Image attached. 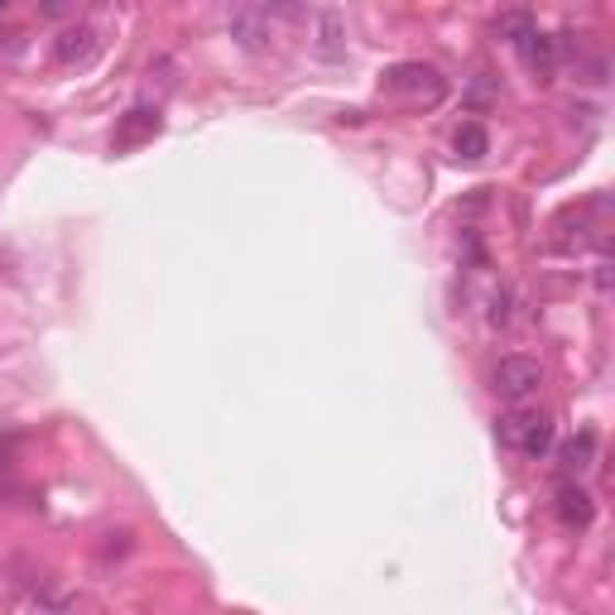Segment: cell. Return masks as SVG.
<instances>
[{"instance_id": "6da1fadb", "label": "cell", "mask_w": 615, "mask_h": 615, "mask_svg": "<svg viewBox=\"0 0 615 615\" xmlns=\"http://www.w3.org/2000/svg\"><path fill=\"white\" fill-rule=\"evenodd\" d=\"M501 442L525 457H543L553 448V418L548 414H534V409H515L501 418Z\"/></svg>"}, {"instance_id": "7a4b0ae2", "label": "cell", "mask_w": 615, "mask_h": 615, "mask_svg": "<svg viewBox=\"0 0 615 615\" xmlns=\"http://www.w3.org/2000/svg\"><path fill=\"white\" fill-rule=\"evenodd\" d=\"M385 87L409 101H428V107L442 101V91H448V83H442V73L433 63H395V68H385Z\"/></svg>"}, {"instance_id": "3957f363", "label": "cell", "mask_w": 615, "mask_h": 615, "mask_svg": "<svg viewBox=\"0 0 615 615\" xmlns=\"http://www.w3.org/2000/svg\"><path fill=\"white\" fill-rule=\"evenodd\" d=\"M539 385H543V365L534 356H505L495 365V395L509 404H525L529 395H539Z\"/></svg>"}, {"instance_id": "277c9868", "label": "cell", "mask_w": 615, "mask_h": 615, "mask_svg": "<svg viewBox=\"0 0 615 615\" xmlns=\"http://www.w3.org/2000/svg\"><path fill=\"white\" fill-rule=\"evenodd\" d=\"M227 30L241 48H251V54H260V48H270V10L265 6H231L227 10Z\"/></svg>"}, {"instance_id": "5b68a950", "label": "cell", "mask_w": 615, "mask_h": 615, "mask_svg": "<svg viewBox=\"0 0 615 615\" xmlns=\"http://www.w3.org/2000/svg\"><path fill=\"white\" fill-rule=\"evenodd\" d=\"M160 130H164L160 107H130V111L121 116V125H116V150H140V145H150Z\"/></svg>"}, {"instance_id": "8992f818", "label": "cell", "mask_w": 615, "mask_h": 615, "mask_svg": "<svg viewBox=\"0 0 615 615\" xmlns=\"http://www.w3.org/2000/svg\"><path fill=\"white\" fill-rule=\"evenodd\" d=\"M97 48H101L97 24H68V30L54 39V54H58V63H68V68H73V63H77V68L91 63V58H97Z\"/></svg>"}, {"instance_id": "52a82bcc", "label": "cell", "mask_w": 615, "mask_h": 615, "mask_svg": "<svg viewBox=\"0 0 615 615\" xmlns=\"http://www.w3.org/2000/svg\"><path fill=\"white\" fill-rule=\"evenodd\" d=\"M553 509H558V519L568 529H586L596 519V505H592V495H586L578 481H562V486L553 491Z\"/></svg>"}, {"instance_id": "ba28073f", "label": "cell", "mask_w": 615, "mask_h": 615, "mask_svg": "<svg viewBox=\"0 0 615 615\" xmlns=\"http://www.w3.org/2000/svg\"><path fill=\"white\" fill-rule=\"evenodd\" d=\"M515 48H519V58H525L534 73H548V68L558 63V54H562V44H558L553 34H543L539 24H534V30H529L525 39H515Z\"/></svg>"}, {"instance_id": "9c48e42d", "label": "cell", "mask_w": 615, "mask_h": 615, "mask_svg": "<svg viewBox=\"0 0 615 615\" xmlns=\"http://www.w3.org/2000/svg\"><path fill=\"white\" fill-rule=\"evenodd\" d=\"M558 462H562V471H568V481L578 476V471L592 466V462H596V433H592V428L562 442V448H558Z\"/></svg>"}, {"instance_id": "30bf717a", "label": "cell", "mask_w": 615, "mask_h": 615, "mask_svg": "<svg viewBox=\"0 0 615 615\" xmlns=\"http://www.w3.org/2000/svg\"><path fill=\"white\" fill-rule=\"evenodd\" d=\"M452 150H457V160H466V164L486 160V150H491V135H486V125L466 121V125L452 135Z\"/></svg>"}, {"instance_id": "8fae6325", "label": "cell", "mask_w": 615, "mask_h": 615, "mask_svg": "<svg viewBox=\"0 0 615 615\" xmlns=\"http://www.w3.org/2000/svg\"><path fill=\"white\" fill-rule=\"evenodd\" d=\"M318 30H322L318 54H322V58H342V15H337V10H322V15H318Z\"/></svg>"}, {"instance_id": "7c38bea8", "label": "cell", "mask_w": 615, "mask_h": 615, "mask_svg": "<svg viewBox=\"0 0 615 615\" xmlns=\"http://www.w3.org/2000/svg\"><path fill=\"white\" fill-rule=\"evenodd\" d=\"M495 30H501V34L509 39V44H515V39H525V34L534 30V20L525 15V10H509V15H501V20H495Z\"/></svg>"}, {"instance_id": "4fadbf2b", "label": "cell", "mask_w": 615, "mask_h": 615, "mask_svg": "<svg viewBox=\"0 0 615 615\" xmlns=\"http://www.w3.org/2000/svg\"><path fill=\"white\" fill-rule=\"evenodd\" d=\"M24 44H30L24 34H6V39H0V58H20V54H24Z\"/></svg>"}, {"instance_id": "5bb4252c", "label": "cell", "mask_w": 615, "mask_h": 615, "mask_svg": "<svg viewBox=\"0 0 615 615\" xmlns=\"http://www.w3.org/2000/svg\"><path fill=\"white\" fill-rule=\"evenodd\" d=\"M596 289H601V294L611 289V260H596Z\"/></svg>"}]
</instances>
